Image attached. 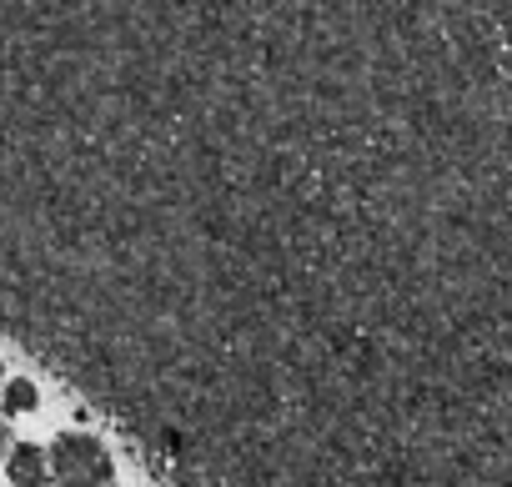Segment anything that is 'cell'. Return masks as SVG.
Returning <instances> with one entry per match:
<instances>
[{"label": "cell", "instance_id": "6da1fadb", "mask_svg": "<svg viewBox=\"0 0 512 487\" xmlns=\"http://www.w3.org/2000/svg\"><path fill=\"white\" fill-rule=\"evenodd\" d=\"M46 467L56 487H106L111 482V452L86 432H61L56 447L46 452Z\"/></svg>", "mask_w": 512, "mask_h": 487}, {"label": "cell", "instance_id": "7a4b0ae2", "mask_svg": "<svg viewBox=\"0 0 512 487\" xmlns=\"http://www.w3.org/2000/svg\"><path fill=\"white\" fill-rule=\"evenodd\" d=\"M11 482L16 487H46L51 482V467H46V452L36 442H21L11 452Z\"/></svg>", "mask_w": 512, "mask_h": 487}, {"label": "cell", "instance_id": "3957f363", "mask_svg": "<svg viewBox=\"0 0 512 487\" xmlns=\"http://www.w3.org/2000/svg\"><path fill=\"white\" fill-rule=\"evenodd\" d=\"M6 407H11V412H31V407H41V392H36V382L16 377V382L6 387Z\"/></svg>", "mask_w": 512, "mask_h": 487}, {"label": "cell", "instance_id": "277c9868", "mask_svg": "<svg viewBox=\"0 0 512 487\" xmlns=\"http://www.w3.org/2000/svg\"><path fill=\"white\" fill-rule=\"evenodd\" d=\"M6 447H11V427H6V422H0V452H6Z\"/></svg>", "mask_w": 512, "mask_h": 487}, {"label": "cell", "instance_id": "5b68a950", "mask_svg": "<svg viewBox=\"0 0 512 487\" xmlns=\"http://www.w3.org/2000/svg\"><path fill=\"white\" fill-rule=\"evenodd\" d=\"M0 377H6V367H0Z\"/></svg>", "mask_w": 512, "mask_h": 487}]
</instances>
